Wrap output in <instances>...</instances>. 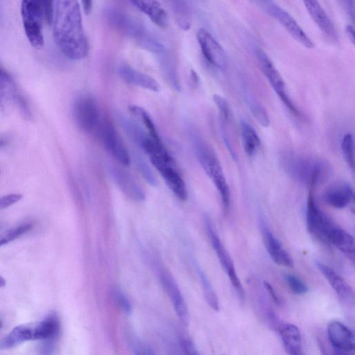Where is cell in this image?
Returning <instances> with one entry per match:
<instances>
[{"instance_id":"cell-11","label":"cell","mask_w":355,"mask_h":355,"mask_svg":"<svg viewBox=\"0 0 355 355\" xmlns=\"http://www.w3.org/2000/svg\"><path fill=\"white\" fill-rule=\"evenodd\" d=\"M73 114L79 128L86 132H92L97 125L99 110L96 100L90 96H82L75 102Z\"/></svg>"},{"instance_id":"cell-7","label":"cell","mask_w":355,"mask_h":355,"mask_svg":"<svg viewBox=\"0 0 355 355\" xmlns=\"http://www.w3.org/2000/svg\"><path fill=\"white\" fill-rule=\"evenodd\" d=\"M254 55L261 71L282 102L293 114L300 116V112L288 95L283 78L268 55L259 48L255 49Z\"/></svg>"},{"instance_id":"cell-16","label":"cell","mask_w":355,"mask_h":355,"mask_svg":"<svg viewBox=\"0 0 355 355\" xmlns=\"http://www.w3.org/2000/svg\"><path fill=\"white\" fill-rule=\"evenodd\" d=\"M327 334L331 344L339 353L349 354L354 351V333L343 323L331 322L327 327Z\"/></svg>"},{"instance_id":"cell-28","label":"cell","mask_w":355,"mask_h":355,"mask_svg":"<svg viewBox=\"0 0 355 355\" xmlns=\"http://www.w3.org/2000/svg\"><path fill=\"white\" fill-rule=\"evenodd\" d=\"M195 268L198 273L202 289L204 293L205 298L207 304L214 310L218 311L219 310V303L218 297L213 289L211 283L207 279L205 272L202 270L200 266L196 263Z\"/></svg>"},{"instance_id":"cell-22","label":"cell","mask_w":355,"mask_h":355,"mask_svg":"<svg viewBox=\"0 0 355 355\" xmlns=\"http://www.w3.org/2000/svg\"><path fill=\"white\" fill-rule=\"evenodd\" d=\"M141 12L147 15L150 20L161 28L168 25V15L157 0H130Z\"/></svg>"},{"instance_id":"cell-38","label":"cell","mask_w":355,"mask_h":355,"mask_svg":"<svg viewBox=\"0 0 355 355\" xmlns=\"http://www.w3.org/2000/svg\"><path fill=\"white\" fill-rule=\"evenodd\" d=\"M22 198V196L19 193H10L0 197V210L6 209Z\"/></svg>"},{"instance_id":"cell-36","label":"cell","mask_w":355,"mask_h":355,"mask_svg":"<svg viewBox=\"0 0 355 355\" xmlns=\"http://www.w3.org/2000/svg\"><path fill=\"white\" fill-rule=\"evenodd\" d=\"M41 8L42 15L47 23L53 21V0H37Z\"/></svg>"},{"instance_id":"cell-40","label":"cell","mask_w":355,"mask_h":355,"mask_svg":"<svg viewBox=\"0 0 355 355\" xmlns=\"http://www.w3.org/2000/svg\"><path fill=\"white\" fill-rule=\"evenodd\" d=\"M263 286L265 289L267 291L271 300H272V301L276 304L279 305L281 304V300L277 295L273 287L268 282L266 281L263 282Z\"/></svg>"},{"instance_id":"cell-43","label":"cell","mask_w":355,"mask_h":355,"mask_svg":"<svg viewBox=\"0 0 355 355\" xmlns=\"http://www.w3.org/2000/svg\"><path fill=\"white\" fill-rule=\"evenodd\" d=\"M83 10L85 13L89 14L92 6V0H81Z\"/></svg>"},{"instance_id":"cell-2","label":"cell","mask_w":355,"mask_h":355,"mask_svg":"<svg viewBox=\"0 0 355 355\" xmlns=\"http://www.w3.org/2000/svg\"><path fill=\"white\" fill-rule=\"evenodd\" d=\"M60 333V321L55 312L49 313L39 322H31L14 327L0 339V349H10L24 342L40 340L44 341L42 349L47 353L54 349Z\"/></svg>"},{"instance_id":"cell-46","label":"cell","mask_w":355,"mask_h":355,"mask_svg":"<svg viewBox=\"0 0 355 355\" xmlns=\"http://www.w3.org/2000/svg\"><path fill=\"white\" fill-rule=\"evenodd\" d=\"M4 144V141L2 140H0V146H2Z\"/></svg>"},{"instance_id":"cell-5","label":"cell","mask_w":355,"mask_h":355,"mask_svg":"<svg viewBox=\"0 0 355 355\" xmlns=\"http://www.w3.org/2000/svg\"><path fill=\"white\" fill-rule=\"evenodd\" d=\"M155 168L159 171L172 192L181 200L187 198L184 180L175 166L172 157L166 150H158L148 155Z\"/></svg>"},{"instance_id":"cell-13","label":"cell","mask_w":355,"mask_h":355,"mask_svg":"<svg viewBox=\"0 0 355 355\" xmlns=\"http://www.w3.org/2000/svg\"><path fill=\"white\" fill-rule=\"evenodd\" d=\"M268 12L276 19L287 32L304 47L311 49L314 44L295 19L284 9L274 3L268 5Z\"/></svg>"},{"instance_id":"cell-1","label":"cell","mask_w":355,"mask_h":355,"mask_svg":"<svg viewBox=\"0 0 355 355\" xmlns=\"http://www.w3.org/2000/svg\"><path fill=\"white\" fill-rule=\"evenodd\" d=\"M53 37L62 53L71 60H80L88 53L78 0H58L53 12Z\"/></svg>"},{"instance_id":"cell-23","label":"cell","mask_w":355,"mask_h":355,"mask_svg":"<svg viewBox=\"0 0 355 355\" xmlns=\"http://www.w3.org/2000/svg\"><path fill=\"white\" fill-rule=\"evenodd\" d=\"M327 243L334 245L352 261H354V241L353 236L338 225L328 235Z\"/></svg>"},{"instance_id":"cell-24","label":"cell","mask_w":355,"mask_h":355,"mask_svg":"<svg viewBox=\"0 0 355 355\" xmlns=\"http://www.w3.org/2000/svg\"><path fill=\"white\" fill-rule=\"evenodd\" d=\"M279 335L286 352L291 355L302 354V340L297 327L292 324H283L279 328Z\"/></svg>"},{"instance_id":"cell-10","label":"cell","mask_w":355,"mask_h":355,"mask_svg":"<svg viewBox=\"0 0 355 355\" xmlns=\"http://www.w3.org/2000/svg\"><path fill=\"white\" fill-rule=\"evenodd\" d=\"M206 224L212 247L217 254L219 261L227 274L231 284L234 286L239 297L241 300H243L244 299V291L237 276L234 263L227 251L213 229L210 220L207 218L206 219Z\"/></svg>"},{"instance_id":"cell-9","label":"cell","mask_w":355,"mask_h":355,"mask_svg":"<svg viewBox=\"0 0 355 355\" xmlns=\"http://www.w3.org/2000/svg\"><path fill=\"white\" fill-rule=\"evenodd\" d=\"M13 106L17 107L27 119L31 117L27 102L18 89L15 80L5 69L0 67V115L5 114Z\"/></svg>"},{"instance_id":"cell-44","label":"cell","mask_w":355,"mask_h":355,"mask_svg":"<svg viewBox=\"0 0 355 355\" xmlns=\"http://www.w3.org/2000/svg\"><path fill=\"white\" fill-rule=\"evenodd\" d=\"M346 31H347V35H349V39L352 40V42H354V32L353 27L350 25L347 26Z\"/></svg>"},{"instance_id":"cell-8","label":"cell","mask_w":355,"mask_h":355,"mask_svg":"<svg viewBox=\"0 0 355 355\" xmlns=\"http://www.w3.org/2000/svg\"><path fill=\"white\" fill-rule=\"evenodd\" d=\"M21 14L26 37L37 49L44 45L42 12L37 0H21Z\"/></svg>"},{"instance_id":"cell-32","label":"cell","mask_w":355,"mask_h":355,"mask_svg":"<svg viewBox=\"0 0 355 355\" xmlns=\"http://www.w3.org/2000/svg\"><path fill=\"white\" fill-rule=\"evenodd\" d=\"M134 160L137 170L145 180L151 186H156L157 184V179L146 160L139 155H134Z\"/></svg>"},{"instance_id":"cell-27","label":"cell","mask_w":355,"mask_h":355,"mask_svg":"<svg viewBox=\"0 0 355 355\" xmlns=\"http://www.w3.org/2000/svg\"><path fill=\"white\" fill-rule=\"evenodd\" d=\"M171 8L179 26L189 29L191 26V12L189 6L184 0H167Z\"/></svg>"},{"instance_id":"cell-30","label":"cell","mask_w":355,"mask_h":355,"mask_svg":"<svg viewBox=\"0 0 355 355\" xmlns=\"http://www.w3.org/2000/svg\"><path fill=\"white\" fill-rule=\"evenodd\" d=\"M32 224L24 223L0 233V246L7 244L32 229Z\"/></svg>"},{"instance_id":"cell-39","label":"cell","mask_w":355,"mask_h":355,"mask_svg":"<svg viewBox=\"0 0 355 355\" xmlns=\"http://www.w3.org/2000/svg\"><path fill=\"white\" fill-rule=\"evenodd\" d=\"M132 347L135 354L152 355L155 354V352L153 351V349H152L148 345H146L145 344H143L140 341H133L132 344Z\"/></svg>"},{"instance_id":"cell-47","label":"cell","mask_w":355,"mask_h":355,"mask_svg":"<svg viewBox=\"0 0 355 355\" xmlns=\"http://www.w3.org/2000/svg\"><path fill=\"white\" fill-rule=\"evenodd\" d=\"M1 326H2V322H1V321L0 320V328L1 327Z\"/></svg>"},{"instance_id":"cell-21","label":"cell","mask_w":355,"mask_h":355,"mask_svg":"<svg viewBox=\"0 0 355 355\" xmlns=\"http://www.w3.org/2000/svg\"><path fill=\"white\" fill-rule=\"evenodd\" d=\"M263 238L266 250L275 263L286 267L293 266L289 254L284 249L279 240L266 227L263 230Z\"/></svg>"},{"instance_id":"cell-19","label":"cell","mask_w":355,"mask_h":355,"mask_svg":"<svg viewBox=\"0 0 355 355\" xmlns=\"http://www.w3.org/2000/svg\"><path fill=\"white\" fill-rule=\"evenodd\" d=\"M316 266L329 282L339 298L345 302H352L354 300V292L349 284L332 268L324 263L317 261Z\"/></svg>"},{"instance_id":"cell-17","label":"cell","mask_w":355,"mask_h":355,"mask_svg":"<svg viewBox=\"0 0 355 355\" xmlns=\"http://www.w3.org/2000/svg\"><path fill=\"white\" fill-rule=\"evenodd\" d=\"M107 170L111 179L125 196L137 201L145 199L143 190L128 172L113 165H108Z\"/></svg>"},{"instance_id":"cell-41","label":"cell","mask_w":355,"mask_h":355,"mask_svg":"<svg viewBox=\"0 0 355 355\" xmlns=\"http://www.w3.org/2000/svg\"><path fill=\"white\" fill-rule=\"evenodd\" d=\"M181 345L183 349V350L185 352L186 354H198V352L195 347L193 343L189 340H183L181 342Z\"/></svg>"},{"instance_id":"cell-45","label":"cell","mask_w":355,"mask_h":355,"mask_svg":"<svg viewBox=\"0 0 355 355\" xmlns=\"http://www.w3.org/2000/svg\"><path fill=\"white\" fill-rule=\"evenodd\" d=\"M6 284V279L0 275V288L3 287Z\"/></svg>"},{"instance_id":"cell-37","label":"cell","mask_w":355,"mask_h":355,"mask_svg":"<svg viewBox=\"0 0 355 355\" xmlns=\"http://www.w3.org/2000/svg\"><path fill=\"white\" fill-rule=\"evenodd\" d=\"M114 298L122 310L128 315L132 312V304L129 299L120 291H116L114 293Z\"/></svg>"},{"instance_id":"cell-15","label":"cell","mask_w":355,"mask_h":355,"mask_svg":"<svg viewBox=\"0 0 355 355\" xmlns=\"http://www.w3.org/2000/svg\"><path fill=\"white\" fill-rule=\"evenodd\" d=\"M159 278L163 287L171 299L174 310L181 322L187 326L189 322L188 309L180 288L173 277L162 270Z\"/></svg>"},{"instance_id":"cell-3","label":"cell","mask_w":355,"mask_h":355,"mask_svg":"<svg viewBox=\"0 0 355 355\" xmlns=\"http://www.w3.org/2000/svg\"><path fill=\"white\" fill-rule=\"evenodd\" d=\"M189 137L202 168L217 189L224 209L227 211L230 206V191L215 152L196 130L189 129Z\"/></svg>"},{"instance_id":"cell-6","label":"cell","mask_w":355,"mask_h":355,"mask_svg":"<svg viewBox=\"0 0 355 355\" xmlns=\"http://www.w3.org/2000/svg\"><path fill=\"white\" fill-rule=\"evenodd\" d=\"M281 160L284 171L301 183L308 185L312 178H320L322 170L321 162L291 152L283 153Z\"/></svg>"},{"instance_id":"cell-12","label":"cell","mask_w":355,"mask_h":355,"mask_svg":"<svg viewBox=\"0 0 355 355\" xmlns=\"http://www.w3.org/2000/svg\"><path fill=\"white\" fill-rule=\"evenodd\" d=\"M197 40L206 60L214 67L224 69L227 66V56L218 41L204 28L197 33Z\"/></svg>"},{"instance_id":"cell-25","label":"cell","mask_w":355,"mask_h":355,"mask_svg":"<svg viewBox=\"0 0 355 355\" xmlns=\"http://www.w3.org/2000/svg\"><path fill=\"white\" fill-rule=\"evenodd\" d=\"M241 133L243 147L248 156L255 154L260 145L259 137L254 129L247 122H241Z\"/></svg>"},{"instance_id":"cell-14","label":"cell","mask_w":355,"mask_h":355,"mask_svg":"<svg viewBox=\"0 0 355 355\" xmlns=\"http://www.w3.org/2000/svg\"><path fill=\"white\" fill-rule=\"evenodd\" d=\"M101 136L107 151L121 165L129 166V154L114 127L110 122L103 124Z\"/></svg>"},{"instance_id":"cell-20","label":"cell","mask_w":355,"mask_h":355,"mask_svg":"<svg viewBox=\"0 0 355 355\" xmlns=\"http://www.w3.org/2000/svg\"><path fill=\"white\" fill-rule=\"evenodd\" d=\"M119 76L126 83L153 92H159V85L151 76L140 72L129 65L121 64L118 68Z\"/></svg>"},{"instance_id":"cell-34","label":"cell","mask_w":355,"mask_h":355,"mask_svg":"<svg viewBox=\"0 0 355 355\" xmlns=\"http://www.w3.org/2000/svg\"><path fill=\"white\" fill-rule=\"evenodd\" d=\"M250 109L257 121L263 127H268L270 124V119L266 110L258 103L253 100H248Z\"/></svg>"},{"instance_id":"cell-18","label":"cell","mask_w":355,"mask_h":355,"mask_svg":"<svg viewBox=\"0 0 355 355\" xmlns=\"http://www.w3.org/2000/svg\"><path fill=\"white\" fill-rule=\"evenodd\" d=\"M323 198L329 205L336 209H343L354 200L353 189L346 182H337L327 189Z\"/></svg>"},{"instance_id":"cell-42","label":"cell","mask_w":355,"mask_h":355,"mask_svg":"<svg viewBox=\"0 0 355 355\" xmlns=\"http://www.w3.org/2000/svg\"><path fill=\"white\" fill-rule=\"evenodd\" d=\"M343 5L345 6L349 15L354 17V1L353 0H341Z\"/></svg>"},{"instance_id":"cell-4","label":"cell","mask_w":355,"mask_h":355,"mask_svg":"<svg viewBox=\"0 0 355 355\" xmlns=\"http://www.w3.org/2000/svg\"><path fill=\"white\" fill-rule=\"evenodd\" d=\"M110 24L121 33L137 40L146 49L158 53L164 46L135 19L119 10H110L107 12Z\"/></svg>"},{"instance_id":"cell-33","label":"cell","mask_w":355,"mask_h":355,"mask_svg":"<svg viewBox=\"0 0 355 355\" xmlns=\"http://www.w3.org/2000/svg\"><path fill=\"white\" fill-rule=\"evenodd\" d=\"M213 100L219 110L220 121L225 123H229L232 119V112L227 101L216 94L213 95Z\"/></svg>"},{"instance_id":"cell-29","label":"cell","mask_w":355,"mask_h":355,"mask_svg":"<svg viewBox=\"0 0 355 355\" xmlns=\"http://www.w3.org/2000/svg\"><path fill=\"white\" fill-rule=\"evenodd\" d=\"M129 110L140 119L153 139L162 141L151 117L144 108L137 105H131L129 107Z\"/></svg>"},{"instance_id":"cell-26","label":"cell","mask_w":355,"mask_h":355,"mask_svg":"<svg viewBox=\"0 0 355 355\" xmlns=\"http://www.w3.org/2000/svg\"><path fill=\"white\" fill-rule=\"evenodd\" d=\"M116 117L118 123L127 135L139 146L140 143L148 135L147 132H145L140 125L119 112H116Z\"/></svg>"},{"instance_id":"cell-31","label":"cell","mask_w":355,"mask_h":355,"mask_svg":"<svg viewBox=\"0 0 355 355\" xmlns=\"http://www.w3.org/2000/svg\"><path fill=\"white\" fill-rule=\"evenodd\" d=\"M340 147L345 162L352 169H354V137L351 133H347L343 136L341 140Z\"/></svg>"},{"instance_id":"cell-35","label":"cell","mask_w":355,"mask_h":355,"mask_svg":"<svg viewBox=\"0 0 355 355\" xmlns=\"http://www.w3.org/2000/svg\"><path fill=\"white\" fill-rule=\"evenodd\" d=\"M284 279L291 290L296 295L305 294L309 291L306 284L295 275L287 274L284 276Z\"/></svg>"}]
</instances>
